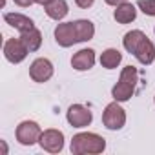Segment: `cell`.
<instances>
[{
  "instance_id": "obj_1",
  "label": "cell",
  "mask_w": 155,
  "mask_h": 155,
  "mask_svg": "<svg viewBox=\"0 0 155 155\" xmlns=\"http://www.w3.org/2000/svg\"><path fill=\"white\" fill-rule=\"evenodd\" d=\"M139 82V71L137 68L133 66H126L122 71H120V77H119V82L113 86L111 90V95L117 102H126L133 97L135 93V86Z\"/></svg>"
},
{
  "instance_id": "obj_2",
  "label": "cell",
  "mask_w": 155,
  "mask_h": 155,
  "mask_svg": "<svg viewBox=\"0 0 155 155\" xmlns=\"http://www.w3.org/2000/svg\"><path fill=\"white\" fill-rule=\"evenodd\" d=\"M106 150V140L104 137L97 133H77L71 139V153L75 155H90V153H102Z\"/></svg>"
},
{
  "instance_id": "obj_3",
  "label": "cell",
  "mask_w": 155,
  "mask_h": 155,
  "mask_svg": "<svg viewBox=\"0 0 155 155\" xmlns=\"http://www.w3.org/2000/svg\"><path fill=\"white\" fill-rule=\"evenodd\" d=\"M102 124H104L108 130H120V128L126 124V111L120 108V104H119L117 101H115V102H110V104L104 108Z\"/></svg>"
},
{
  "instance_id": "obj_4",
  "label": "cell",
  "mask_w": 155,
  "mask_h": 155,
  "mask_svg": "<svg viewBox=\"0 0 155 155\" xmlns=\"http://www.w3.org/2000/svg\"><path fill=\"white\" fill-rule=\"evenodd\" d=\"M42 130L35 120H22L17 126V140L22 146H33L35 142L40 140Z\"/></svg>"
},
{
  "instance_id": "obj_5",
  "label": "cell",
  "mask_w": 155,
  "mask_h": 155,
  "mask_svg": "<svg viewBox=\"0 0 155 155\" xmlns=\"http://www.w3.org/2000/svg\"><path fill=\"white\" fill-rule=\"evenodd\" d=\"M66 119H68V122H69L73 128H86V126L91 124L93 115H91V111H90L88 108H84L82 104H73V106H69V110H68V113H66Z\"/></svg>"
},
{
  "instance_id": "obj_6",
  "label": "cell",
  "mask_w": 155,
  "mask_h": 155,
  "mask_svg": "<svg viewBox=\"0 0 155 155\" xmlns=\"http://www.w3.org/2000/svg\"><path fill=\"white\" fill-rule=\"evenodd\" d=\"M38 144L42 150H46L49 153H58L64 148V133L58 130H46V131H42Z\"/></svg>"
},
{
  "instance_id": "obj_7",
  "label": "cell",
  "mask_w": 155,
  "mask_h": 155,
  "mask_svg": "<svg viewBox=\"0 0 155 155\" xmlns=\"http://www.w3.org/2000/svg\"><path fill=\"white\" fill-rule=\"evenodd\" d=\"M29 77L35 82H46L53 77V64L48 58H35L29 66Z\"/></svg>"
},
{
  "instance_id": "obj_8",
  "label": "cell",
  "mask_w": 155,
  "mask_h": 155,
  "mask_svg": "<svg viewBox=\"0 0 155 155\" xmlns=\"http://www.w3.org/2000/svg\"><path fill=\"white\" fill-rule=\"evenodd\" d=\"M28 53H29V51H28V48L24 46V42H22L20 38H9V40H6V44H4V57H6L11 64L22 62Z\"/></svg>"
},
{
  "instance_id": "obj_9",
  "label": "cell",
  "mask_w": 155,
  "mask_h": 155,
  "mask_svg": "<svg viewBox=\"0 0 155 155\" xmlns=\"http://www.w3.org/2000/svg\"><path fill=\"white\" fill-rule=\"evenodd\" d=\"M55 40L58 46L62 48H69L73 44H77V31H75V24L73 22H64V24H58L55 28Z\"/></svg>"
},
{
  "instance_id": "obj_10",
  "label": "cell",
  "mask_w": 155,
  "mask_h": 155,
  "mask_svg": "<svg viewBox=\"0 0 155 155\" xmlns=\"http://www.w3.org/2000/svg\"><path fill=\"white\" fill-rule=\"evenodd\" d=\"M131 55H135V58H137L140 64L148 66V64H151V62L155 60V46H153V42H151L148 37H144V38L137 44V48L133 49Z\"/></svg>"
},
{
  "instance_id": "obj_11",
  "label": "cell",
  "mask_w": 155,
  "mask_h": 155,
  "mask_svg": "<svg viewBox=\"0 0 155 155\" xmlns=\"http://www.w3.org/2000/svg\"><path fill=\"white\" fill-rule=\"evenodd\" d=\"M95 64V51L93 49H81L71 57V66L77 71H88Z\"/></svg>"
},
{
  "instance_id": "obj_12",
  "label": "cell",
  "mask_w": 155,
  "mask_h": 155,
  "mask_svg": "<svg viewBox=\"0 0 155 155\" xmlns=\"http://www.w3.org/2000/svg\"><path fill=\"white\" fill-rule=\"evenodd\" d=\"M4 20H6L11 28L18 29L20 33H24V31L35 28V26H33V20H31L29 17L22 15V13H6V15H4Z\"/></svg>"
},
{
  "instance_id": "obj_13",
  "label": "cell",
  "mask_w": 155,
  "mask_h": 155,
  "mask_svg": "<svg viewBox=\"0 0 155 155\" xmlns=\"http://www.w3.org/2000/svg\"><path fill=\"white\" fill-rule=\"evenodd\" d=\"M135 17H137V9L130 2H124V4L117 6V9L113 11V18L119 24H130V22L135 20Z\"/></svg>"
},
{
  "instance_id": "obj_14",
  "label": "cell",
  "mask_w": 155,
  "mask_h": 155,
  "mask_svg": "<svg viewBox=\"0 0 155 155\" xmlns=\"http://www.w3.org/2000/svg\"><path fill=\"white\" fill-rule=\"evenodd\" d=\"M20 40L24 42V46L28 48V51L33 53V51H37L42 46V33L37 28H31V29H28V31H24L20 35Z\"/></svg>"
},
{
  "instance_id": "obj_15",
  "label": "cell",
  "mask_w": 155,
  "mask_h": 155,
  "mask_svg": "<svg viewBox=\"0 0 155 155\" xmlns=\"http://www.w3.org/2000/svg\"><path fill=\"white\" fill-rule=\"evenodd\" d=\"M73 24H75L77 40H79V42H88V40L93 38V35H95V26H93V22L82 18V20H75Z\"/></svg>"
},
{
  "instance_id": "obj_16",
  "label": "cell",
  "mask_w": 155,
  "mask_h": 155,
  "mask_svg": "<svg viewBox=\"0 0 155 155\" xmlns=\"http://www.w3.org/2000/svg\"><path fill=\"white\" fill-rule=\"evenodd\" d=\"M68 2L66 0H53L51 4L46 6V15L53 20H62L68 15Z\"/></svg>"
},
{
  "instance_id": "obj_17",
  "label": "cell",
  "mask_w": 155,
  "mask_h": 155,
  "mask_svg": "<svg viewBox=\"0 0 155 155\" xmlns=\"http://www.w3.org/2000/svg\"><path fill=\"white\" fill-rule=\"evenodd\" d=\"M120 60H122V53L119 49H113V48L102 51V55H101V64L106 69H115L120 64Z\"/></svg>"
},
{
  "instance_id": "obj_18",
  "label": "cell",
  "mask_w": 155,
  "mask_h": 155,
  "mask_svg": "<svg viewBox=\"0 0 155 155\" xmlns=\"http://www.w3.org/2000/svg\"><path fill=\"white\" fill-rule=\"evenodd\" d=\"M144 37H146V35H144L140 29H131V31H128V33L124 35V38H122L124 49H126V51H130V53H133V49L137 48V44H139Z\"/></svg>"
},
{
  "instance_id": "obj_19",
  "label": "cell",
  "mask_w": 155,
  "mask_h": 155,
  "mask_svg": "<svg viewBox=\"0 0 155 155\" xmlns=\"http://www.w3.org/2000/svg\"><path fill=\"white\" fill-rule=\"evenodd\" d=\"M137 8H139L144 15L155 17V0H139V2H137Z\"/></svg>"
},
{
  "instance_id": "obj_20",
  "label": "cell",
  "mask_w": 155,
  "mask_h": 155,
  "mask_svg": "<svg viewBox=\"0 0 155 155\" xmlns=\"http://www.w3.org/2000/svg\"><path fill=\"white\" fill-rule=\"evenodd\" d=\"M75 2H77V6H79V8L88 9V8H91V6H93L95 0H75Z\"/></svg>"
},
{
  "instance_id": "obj_21",
  "label": "cell",
  "mask_w": 155,
  "mask_h": 155,
  "mask_svg": "<svg viewBox=\"0 0 155 155\" xmlns=\"http://www.w3.org/2000/svg\"><path fill=\"white\" fill-rule=\"evenodd\" d=\"M15 4H18L20 8H29L31 4H35V0H13Z\"/></svg>"
},
{
  "instance_id": "obj_22",
  "label": "cell",
  "mask_w": 155,
  "mask_h": 155,
  "mask_svg": "<svg viewBox=\"0 0 155 155\" xmlns=\"http://www.w3.org/2000/svg\"><path fill=\"white\" fill-rule=\"evenodd\" d=\"M124 2H128V0H106V4H110V6H120V4H124Z\"/></svg>"
},
{
  "instance_id": "obj_23",
  "label": "cell",
  "mask_w": 155,
  "mask_h": 155,
  "mask_svg": "<svg viewBox=\"0 0 155 155\" xmlns=\"http://www.w3.org/2000/svg\"><path fill=\"white\" fill-rule=\"evenodd\" d=\"M37 4H40V6H48V4H51L53 0H35Z\"/></svg>"
},
{
  "instance_id": "obj_24",
  "label": "cell",
  "mask_w": 155,
  "mask_h": 155,
  "mask_svg": "<svg viewBox=\"0 0 155 155\" xmlns=\"http://www.w3.org/2000/svg\"><path fill=\"white\" fill-rule=\"evenodd\" d=\"M153 101H155V99H153Z\"/></svg>"
}]
</instances>
